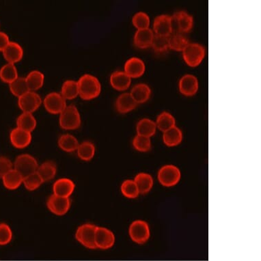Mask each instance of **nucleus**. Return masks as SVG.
I'll use <instances>...</instances> for the list:
<instances>
[{"instance_id":"obj_1","label":"nucleus","mask_w":261,"mask_h":261,"mask_svg":"<svg viewBox=\"0 0 261 261\" xmlns=\"http://www.w3.org/2000/svg\"><path fill=\"white\" fill-rule=\"evenodd\" d=\"M79 96L82 99L92 100L98 97L101 92V84L97 77L84 74L77 81Z\"/></svg>"},{"instance_id":"obj_2","label":"nucleus","mask_w":261,"mask_h":261,"mask_svg":"<svg viewBox=\"0 0 261 261\" xmlns=\"http://www.w3.org/2000/svg\"><path fill=\"white\" fill-rule=\"evenodd\" d=\"M82 118L77 108L73 105L67 106L60 114L59 124L64 130H75L80 127Z\"/></svg>"},{"instance_id":"obj_3","label":"nucleus","mask_w":261,"mask_h":261,"mask_svg":"<svg viewBox=\"0 0 261 261\" xmlns=\"http://www.w3.org/2000/svg\"><path fill=\"white\" fill-rule=\"evenodd\" d=\"M182 52V58L189 67H196L203 61L206 49L199 43H190Z\"/></svg>"},{"instance_id":"obj_4","label":"nucleus","mask_w":261,"mask_h":261,"mask_svg":"<svg viewBox=\"0 0 261 261\" xmlns=\"http://www.w3.org/2000/svg\"><path fill=\"white\" fill-rule=\"evenodd\" d=\"M96 225L86 223L78 227L75 232V239L80 244L90 250H96Z\"/></svg>"},{"instance_id":"obj_5","label":"nucleus","mask_w":261,"mask_h":261,"mask_svg":"<svg viewBox=\"0 0 261 261\" xmlns=\"http://www.w3.org/2000/svg\"><path fill=\"white\" fill-rule=\"evenodd\" d=\"M13 166L14 169L24 178L37 172L39 165L35 156L29 154H22L16 158Z\"/></svg>"},{"instance_id":"obj_6","label":"nucleus","mask_w":261,"mask_h":261,"mask_svg":"<svg viewBox=\"0 0 261 261\" xmlns=\"http://www.w3.org/2000/svg\"><path fill=\"white\" fill-rule=\"evenodd\" d=\"M130 238L136 244L143 245L149 240L150 231L148 223L143 220H136L128 228Z\"/></svg>"},{"instance_id":"obj_7","label":"nucleus","mask_w":261,"mask_h":261,"mask_svg":"<svg viewBox=\"0 0 261 261\" xmlns=\"http://www.w3.org/2000/svg\"><path fill=\"white\" fill-rule=\"evenodd\" d=\"M172 27L173 32L186 34L192 30L194 18L184 11L176 12L172 16Z\"/></svg>"},{"instance_id":"obj_8","label":"nucleus","mask_w":261,"mask_h":261,"mask_svg":"<svg viewBox=\"0 0 261 261\" xmlns=\"http://www.w3.org/2000/svg\"><path fill=\"white\" fill-rule=\"evenodd\" d=\"M181 177L180 170L174 165H166L158 172V180L163 186L170 188L175 186Z\"/></svg>"},{"instance_id":"obj_9","label":"nucleus","mask_w":261,"mask_h":261,"mask_svg":"<svg viewBox=\"0 0 261 261\" xmlns=\"http://www.w3.org/2000/svg\"><path fill=\"white\" fill-rule=\"evenodd\" d=\"M43 101L39 94L36 92L28 91L18 98V106L20 110L26 113L33 114L41 106Z\"/></svg>"},{"instance_id":"obj_10","label":"nucleus","mask_w":261,"mask_h":261,"mask_svg":"<svg viewBox=\"0 0 261 261\" xmlns=\"http://www.w3.org/2000/svg\"><path fill=\"white\" fill-rule=\"evenodd\" d=\"M43 103L45 110L51 114H60L67 107L66 100L59 92H50L44 98Z\"/></svg>"},{"instance_id":"obj_11","label":"nucleus","mask_w":261,"mask_h":261,"mask_svg":"<svg viewBox=\"0 0 261 261\" xmlns=\"http://www.w3.org/2000/svg\"><path fill=\"white\" fill-rule=\"evenodd\" d=\"M71 204L70 198L61 197L55 194L51 195L47 202L48 210L52 214L58 216L67 214L71 208Z\"/></svg>"},{"instance_id":"obj_12","label":"nucleus","mask_w":261,"mask_h":261,"mask_svg":"<svg viewBox=\"0 0 261 261\" xmlns=\"http://www.w3.org/2000/svg\"><path fill=\"white\" fill-rule=\"evenodd\" d=\"M115 236L114 232L105 227L96 226L95 232V246L96 249L108 250L115 244Z\"/></svg>"},{"instance_id":"obj_13","label":"nucleus","mask_w":261,"mask_h":261,"mask_svg":"<svg viewBox=\"0 0 261 261\" xmlns=\"http://www.w3.org/2000/svg\"><path fill=\"white\" fill-rule=\"evenodd\" d=\"M32 139V133L20 128H13L10 134V140L12 145L19 149L28 147L31 143Z\"/></svg>"},{"instance_id":"obj_14","label":"nucleus","mask_w":261,"mask_h":261,"mask_svg":"<svg viewBox=\"0 0 261 261\" xmlns=\"http://www.w3.org/2000/svg\"><path fill=\"white\" fill-rule=\"evenodd\" d=\"M146 66L143 60L133 57L126 60L124 66V72L130 78H139L145 73Z\"/></svg>"},{"instance_id":"obj_15","label":"nucleus","mask_w":261,"mask_h":261,"mask_svg":"<svg viewBox=\"0 0 261 261\" xmlns=\"http://www.w3.org/2000/svg\"><path fill=\"white\" fill-rule=\"evenodd\" d=\"M199 84L196 76L187 74L180 78L178 88L180 93L186 96H192L197 93Z\"/></svg>"},{"instance_id":"obj_16","label":"nucleus","mask_w":261,"mask_h":261,"mask_svg":"<svg viewBox=\"0 0 261 261\" xmlns=\"http://www.w3.org/2000/svg\"><path fill=\"white\" fill-rule=\"evenodd\" d=\"M153 32L155 35L169 37L173 32L171 16L161 15L155 17L153 21Z\"/></svg>"},{"instance_id":"obj_17","label":"nucleus","mask_w":261,"mask_h":261,"mask_svg":"<svg viewBox=\"0 0 261 261\" xmlns=\"http://www.w3.org/2000/svg\"><path fill=\"white\" fill-rule=\"evenodd\" d=\"M75 189V182L68 178L56 180L53 186V194L61 197L70 198Z\"/></svg>"},{"instance_id":"obj_18","label":"nucleus","mask_w":261,"mask_h":261,"mask_svg":"<svg viewBox=\"0 0 261 261\" xmlns=\"http://www.w3.org/2000/svg\"><path fill=\"white\" fill-rule=\"evenodd\" d=\"M3 53L8 63L15 64L23 59L24 51L23 47L19 43L11 41Z\"/></svg>"},{"instance_id":"obj_19","label":"nucleus","mask_w":261,"mask_h":261,"mask_svg":"<svg viewBox=\"0 0 261 261\" xmlns=\"http://www.w3.org/2000/svg\"><path fill=\"white\" fill-rule=\"evenodd\" d=\"M154 34L150 28L137 30L134 37V43L136 47L141 49L151 47Z\"/></svg>"},{"instance_id":"obj_20","label":"nucleus","mask_w":261,"mask_h":261,"mask_svg":"<svg viewBox=\"0 0 261 261\" xmlns=\"http://www.w3.org/2000/svg\"><path fill=\"white\" fill-rule=\"evenodd\" d=\"M110 83L114 89L118 91H124L130 87L132 78L128 77L124 71H116L110 75Z\"/></svg>"},{"instance_id":"obj_21","label":"nucleus","mask_w":261,"mask_h":261,"mask_svg":"<svg viewBox=\"0 0 261 261\" xmlns=\"http://www.w3.org/2000/svg\"><path fill=\"white\" fill-rule=\"evenodd\" d=\"M137 105L128 92H124L118 96L115 103L116 110L118 113L122 114L132 112L135 109Z\"/></svg>"},{"instance_id":"obj_22","label":"nucleus","mask_w":261,"mask_h":261,"mask_svg":"<svg viewBox=\"0 0 261 261\" xmlns=\"http://www.w3.org/2000/svg\"><path fill=\"white\" fill-rule=\"evenodd\" d=\"M130 95L137 104L146 103L151 95V89L146 84H138L132 88Z\"/></svg>"},{"instance_id":"obj_23","label":"nucleus","mask_w":261,"mask_h":261,"mask_svg":"<svg viewBox=\"0 0 261 261\" xmlns=\"http://www.w3.org/2000/svg\"><path fill=\"white\" fill-rule=\"evenodd\" d=\"M37 172L43 182L50 181L57 174V166L52 161H47L39 166Z\"/></svg>"},{"instance_id":"obj_24","label":"nucleus","mask_w":261,"mask_h":261,"mask_svg":"<svg viewBox=\"0 0 261 261\" xmlns=\"http://www.w3.org/2000/svg\"><path fill=\"white\" fill-rule=\"evenodd\" d=\"M25 78L30 91H37L43 87L45 82V75L42 72L37 70L30 72Z\"/></svg>"},{"instance_id":"obj_25","label":"nucleus","mask_w":261,"mask_h":261,"mask_svg":"<svg viewBox=\"0 0 261 261\" xmlns=\"http://www.w3.org/2000/svg\"><path fill=\"white\" fill-rule=\"evenodd\" d=\"M182 140V130L175 126L164 132L163 141L166 146L174 147L181 143Z\"/></svg>"},{"instance_id":"obj_26","label":"nucleus","mask_w":261,"mask_h":261,"mask_svg":"<svg viewBox=\"0 0 261 261\" xmlns=\"http://www.w3.org/2000/svg\"><path fill=\"white\" fill-rule=\"evenodd\" d=\"M4 186L9 190H15L23 184V177L15 169L6 174L2 178Z\"/></svg>"},{"instance_id":"obj_27","label":"nucleus","mask_w":261,"mask_h":261,"mask_svg":"<svg viewBox=\"0 0 261 261\" xmlns=\"http://www.w3.org/2000/svg\"><path fill=\"white\" fill-rule=\"evenodd\" d=\"M156 128H156L155 122L149 118H143L138 122L136 132H137V135L150 138L155 134Z\"/></svg>"},{"instance_id":"obj_28","label":"nucleus","mask_w":261,"mask_h":261,"mask_svg":"<svg viewBox=\"0 0 261 261\" xmlns=\"http://www.w3.org/2000/svg\"><path fill=\"white\" fill-rule=\"evenodd\" d=\"M58 146L64 152H73L77 150L80 142L75 136L71 134H63L58 141Z\"/></svg>"},{"instance_id":"obj_29","label":"nucleus","mask_w":261,"mask_h":261,"mask_svg":"<svg viewBox=\"0 0 261 261\" xmlns=\"http://www.w3.org/2000/svg\"><path fill=\"white\" fill-rule=\"evenodd\" d=\"M37 122L33 114L23 112L17 118V127L32 133L37 127Z\"/></svg>"},{"instance_id":"obj_30","label":"nucleus","mask_w":261,"mask_h":261,"mask_svg":"<svg viewBox=\"0 0 261 261\" xmlns=\"http://www.w3.org/2000/svg\"><path fill=\"white\" fill-rule=\"evenodd\" d=\"M168 41L170 49L176 51H184L185 48L190 43L184 34L178 32H172L168 37Z\"/></svg>"},{"instance_id":"obj_31","label":"nucleus","mask_w":261,"mask_h":261,"mask_svg":"<svg viewBox=\"0 0 261 261\" xmlns=\"http://www.w3.org/2000/svg\"><path fill=\"white\" fill-rule=\"evenodd\" d=\"M134 180L138 187L140 194H148L153 186V179L149 174L144 172L138 174Z\"/></svg>"},{"instance_id":"obj_32","label":"nucleus","mask_w":261,"mask_h":261,"mask_svg":"<svg viewBox=\"0 0 261 261\" xmlns=\"http://www.w3.org/2000/svg\"><path fill=\"white\" fill-rule=\"evenodd\" d=\"M60 94L66 101L75 99L79 96L77 82L71 80H66L62 84Z\"/></svg>"},{"instance_id":"obj_33","label":"nucleus","mask_w":261,"mask_h":261,"mask_svg":"<svg viewBox=\"0 0 261 261\" xmlns=\"http://www.w3.org/2000/svg\"><path fill=\"white\" fill-rule=\"evenodd\" d=\"M76 151L80 160L84 162H89L95 155L96 148L92 142L84 141L82 143H80Z\"/></svg>"},{"instance_id":"obj_34","label":"nucleus","mask_w":261,"mask_h":261,"mask_svg":"<svg viewBox=\"0 0 261 261\" xmlns=\"http://www.w3.org/2000/svg\"><path fill=\"white\" fill-rule=\"evenodd\" d=\"M155 124L156 128L164 133L176 126L175 118L169 112H162L156 118Z\"/></svg>"},{"instance_id":"obj_35","label":"nucleus","mask_w":261,"mask_h":261,"mask_svg":"<svg viewBox=\"0 0 261 261\" xmlns=\"http://www.w3.org/2000/svg\"><path fill=\"white\" fill-rule=\"evenodd\" d=\"M19 77L15 64L7 63L0 69V80L7 84H11Z\"/></svg>"},{"instance_id":"obj_36","label":"nucleus","mask_w":261,"mask_h":261,"mask_svg":"<svg viewBox=\"0 0 261 261\" xmlns=\"http://www.w3.org/2000/svg\"><path fill=\"white\" fill-rule=\"evenodd\" d=\"M9 89L14 96L19 98L30 91L28 89L25 77H18L15 81L9 84Z\"/></svg>"},{"instance_id":"obj_37","label":"nucleus","mask_w":261,"mask_h":261,"mask_svg":"<svg viewBox=\"0 0 261 261\" xmlns=\"http://www.w3.org/2000/svg\"><path fill=\"white\" fill-rule=\"evenodd\" d=\"M120 190L124 197L134 199L140 195L139 190L134 180H126L122 182Z\"/></svg>"},{"instance_id":"obj_38","label":"nucleus","mask_w":261,"mask_h":261,"mask_svg":"<svg viewBox=\"0 0 261 261\" xmlns=\"http://www.w3.org/2000/svg\"><path fill=\"white\" fill-rule=\"evenodd\" d=\"M43 184V180L37 172L30 174V175L23 178V185L26 190L30 191V192H33V191L37 190Z\"/></svg>"},{"instance_id":"obj_39","label":"nucleus","mask_w":261,"mask_h":261,"mask_svg":"<svg viewBox=\"0 0 261 261\" xmlns=\"http://www.w3.org/2000/svg\"><path fill=\"white\" fill-rule=\"evenodd\" d=\"M132 23L138 30L148 29L150 23L149 16L144 12H138L132 18Z\"/></svg>"},{"instance_id":"obj_40","label":"nucleus","mask_w":261,"mask_h":261,"mask_svg":"<svg viewBox=\"0 0 261 261\" xmlns=\"http://www.w3.org/2000/svg\"><path fill=\"white\" fill-rule=\"evenodd\" d=\"M132 144L134 148L139 152H148L151 148V140L150 138L140 135L134 137Z\"/></svg>"},{"instance_id":"obj_41","label":"nucleus","mask_w":261,"mask_h":261,"mask_svg":"<svg viewBox=\"0 0 261 261\" xmlns=\"http://www.w3.org/2000/svg\"><path fill=\"white\" fill-rule=\"evenodd\" d=\"M151 47L156 53H164L169 49L168 37L154 35Z\"/></svg>"},{"instance_id":"obj_42","label":"nucleus","mask_w":261,"mask_h":261,"mask_svg":"<svg viewBox=\"0 0 261 261\" xmlns=\"http://www.w3.org/2000/svg\"><path fill=\"white\" fill-rule=\"evenodd\" d=\"M13 233L11 227L6 223H0V246H7L13 240Z\"/></svg>"},{"instance_id":"obj_43","label":"nucleus","mask_w":261,"mask_h":261,"mask_svg":"<svg viewBox=\"0 0 261 261\" xmlns=\"http://www.w3.org/2000/svg\"><path fill=\"white\" fill-rule=\"evenodd\" d=\"M14 168L13 163L7 156H0V178H3L6 174Z\"/></svg>"},{"instance_id":"obj_44","label":"nucleus","mask_w":261,"mask_h":261,"mask_svg":"<svg viewBox=\"0 0 261 261\" xmlns=\"http://www.w3.org/2000/svg\"><path fill=\"white\" fill-rule=\"evenodd\" d=\"M10 39L7 34L0 31V51H3L10 43Z\"/></svg>"}]
</instances>
